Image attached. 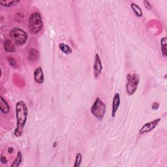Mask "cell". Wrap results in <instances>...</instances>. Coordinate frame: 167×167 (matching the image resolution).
Returning <instances> with one entry per match:
<instances>
[{"label": "cell", "mask_w": 167, "mask_h": 167, "mask_svg": "<svg viewBox=\"0 0 167 167\" xmlns=\"http://www.w3.org/2000/svg\"><path fill=\"white\" fill-rule=\"evenodd\" d=\"M39 54L37 50L34 49H29L28 52V58L30 61L33 62L39 59Z\"/></svg>", "instance_id": "cell-12"}, {"label": "cell", "mask_w": 167, "mask_h": 167, "mask_svg": "<svg viewBox=\"0 0 167 167\" xmlns=\"http://www.w3.org/2000/svg\"><path fill=\"white\" fill-rule=\"evenodd\" d=\"M3 48L5 51L8 52V53H14L16 50L13 42L9 39H7L4 41Z\"/></svg>", "instance_id": "cell-11"}, {"label": "cell", "mask_w": 167, "mask_h": 167, "mask_svg": "<svg viewBox=\"0 0 167 167\" xmlns=\"http://www.w3.org/2000/svg\"><path fill=\"white\" fill-rule=\"evenodd\" d=\"M151 108H152V109L154 110V111H155V110H157L159 108V103H157V102L153 103L152 106H151Z\"/></svg>", "instance_id": "cell-22"}, {"label": "cell", "mask_w": 167, "mask_h": 167, "mask_svg": "<svg viewBox=\"0 0 167 167\" xmlns=\"http://www.w3.org/2000/svg\"><path fill=\"white\" fill-rule=\"evenodd\" d=\"M43 26L41 15L38 12H35L29 16L28 20V28L33 35L38 34Z\"/></svg>", "instance_id": "cell-2"}, {"label": "cell", "mask_w": 167, "mask_h": 167, "mask_svg": "<svg viewBox=\"0 0 167 167\" xmlns=\"http://www.w3.org/2000/svg\"><path fill=\"white\" fill-rule=\"evenodd\" d=\"M59 48H60V50L63 52V53L65 54H67V55L71 54L72 52V50L71 47L69 45H67V44L64 43H60Z\"/></svg>", "instance_id": "cell-14"}, {"label": "cell", "mask_w": 167, "mask_h": 167, "mask_svg": "<svg viewBox=\"0 0 167 167\" xmlns=\"http://www.w3.org/2000/svg\"><path fill=\"white\" fill-rule=\"evenodd\" d=\"M140 82L139 75L137 73L133 75L128 74L127 76V83L125 88L128 95L131 96L137 90Z\"/></svg>", "instance_id": "cell-5"}, {"label": "cell", "mask_w": 167, "mask_h": 167, "mask_svg": "<svg viewBox=\"0 0 167 167\" xmlns=\"http://www.w3.org/2000/svg\"><path fill=\"white\" fill-rule=\"evenodd\" d=\"M28 116V108L27 104L23 101H19L16 104V118L17 127L14 134L17 137L22 136L23 129L25 127Z\"/></svg>", "instance_id": "cell-1"}, {"label": "cell", "mask_w": 167, "mask_h": 167, "mask_svg": "<svg viewBox=\"0 0 167 167\" xmlns=\"http://www.w3.org/2000/svg\"><path fill=\"white\" fill-rule=\"evenodd\" d=\"M22 153L20 152V151H18L17 157L14 159V161H13V164L11 165V167H18L20 166V165L22 163Z\"/></svg>", "instance_id": "cell-17"}, {"label": "cell", "mask_w": 167, "mask_h": 167, "mask_svg": "<svg viewBox=\"0 0 167 167\" xmlns=\"http://www.w3.org/2000/svg\"><path fill=\"white\" fill-rule=\"evenodd\" d=\"M161 118H159L153 120V121L144 124L143 126L140 129L138 133L140 134H144L152 131V130H154L157 127V126L158 124L161 122Z\"/></svg>", "instance_id": "cell-6"}, {"label": "cell", "mask_w": 167, "mask_h": 167, "mask_svg": "<svg viewBox=\"0 0 167 167\" xmlns=\"http://www.w3.org/2000/svg\"><path fill=\"white\" fill-rule=\"evenodd\" d=\"M82 160V155L80 153H78L76 155V159L75 162L74 164L75 167H79L81 165V162Z\"/></svg>", "instance_id": "cell-18"}, {"label": "cell", "mask_w": 167, "mask_h": 167, "mask_svg": "<svg viewBox=\"0 0 167 167\" xmlns=\"http://www.w3.org/2000/svg\"><path fill=\"white\" fill-rule=\"evenodd\" d=\"M33 78L35 82H37L39 84H41L44 82L45 76L43 74V71L41 67H38L36 68L33 72Z\"/></svg>", "instance_id": "cell-8"}, {"label": "cell", "mask_w": 167, "mask_h": 167, "mask_svg": "<svg viewBox=\"0 0 167 167\" xmlns=\"http://www.w3.org/2000/svg\"><path fill=\"white\" fill-rule=\"evenodd\" d=\"M107 106L100 98L97 97L91 107V113L99 121H101L106 114Z\"/></svg>", "instance_id": "cell-3"}, {"label": "cell", "mask_w": 167, "mask_h": 167, "mask_svg": "<svg viewBox=\"0 0 167 167\" xmlns=\"http://www.w3.org/2000/svg\"><path fill=\"white\" fill-rule=\"evenodd\" d=\"M120 95L119 93H116L114 95L112 100V117L114 118L120 105Z\"/></svg>", "instance_id": "cell-9"}, {"label": "cell", "mask_w": 167, "mask_h": 167, "mask_svg": "<svg viewBox=\"0 0 167 167\" xmlns=\"http://www.w3.org/2000/svg\"><path fill=\"white\" fill-rule=\"evenodd\" d=\"M0 110L3 114H8L10 112V107L8 103L5 101L3 96L0 97Z\"/></svg>", "instance_id": "cell-10"}, {"label": "cell", "mask_w": 167, "mask_h": 167, "mask_svg": "<svg viewBox=\"0 0 167 167\" xmlns=\"http://www.w3.org/2000/svg\"><path fill=\"white\" fill-rule=\"evenodd\" d=\"M102 70H103V64H102L101 57L98 54H96L95 56V61H94V64L93 66V75L95 78H97L99 76H100Z\"/></svg>", "instance_id": "cell-7"}, {"label": "cell", "mask_w": 167, "mask_h": 167, "mask_svg": "<svg viewBox=\"0 0 167 167\" xmlns=\"http://www.w3.org/2000/svg\"><path fill=\"white\" fill-rule=\"evenodd\" d=\"M13 151H14V148H13V147H10V148H9V149H8V152H9V153H12Z\"/></svg>", "instance_id": "cell-23"}, {"label": "cell", "mask_w": 167, "mask_h": 167, "mask_svg": "<svg viewBox=\"0 0 167 167\" xmlns=\"http://www.w3.org/2000/svg\"><path fill=\"white\" fill-rule=\"evenodd\" d=\"M144 3V7L146 9L148 10H151V9H152V7H151V5L150 4V3L148 2V1H146V0H145V1L143 2Z\"/></svg>", "instance_id": "cell-20"}, {"label": "cell", "mask_w": 167, "mask_h": 167, "mask_svg": "<svg viewBox=\"0 0 167 167\" xmlns=\"http://www.w3.org/2000/svg\"><path fill=\"white\" fill-rule=\"evenodd\" d=\"M0 161L2 164H7V159L3 155H0Z\"/></svg>", "instance_id": "cell-21"}, {"label": "cell", "mask_w": 167, "mask_h": 167, "mask_svg": "<svg viewBox=\"0 0 167 167\" xmlns=\"http://www.w3.org/2000/svg\"><path fill=\"white\" fill-rule=\"evenodd\" d=\"M19 2V0H2V1H0V4L3 7H10L16 5Z\"/></svg>", "instance_id": "cell-16"}, {"label": "cell", "mask_w": 167, "mask_h": 167, "mask_svg": "<svg viewBox=\"0 0 167 167\" xmlns=\"http://www.w3.org/2000/svg\"><path fill=\"white\" fill-rule=\"evenodd\" d=\"M10 35L17 46L25 45L28 38V33L24 29L18 28H14L10 31Z\"/></svg>", "instance_id": "cell-4"}, {"label": "cell", "mask_w": 167, "mask_h": 167, "mask_svg": "<svg viewBox=\"0 0 167 167\" xmlns=\"http://www.w3.org/2000/svg\"><path fill=\"white\" fill-rule=\"evenodd\" d=\"M130 7H131L133 13L134 14L137 16V17H142V10L141 9V8L138 6L137 4H136L134 3H132L130 4Z\"/></svg>", "instance_id": "cell-13"}, {"label": "cell", "mask_w": 167, "mask_h": 167, "mask_svg": "<svg viewBox=\"0 0 167 167\" xmlns=\"http://www.w3.org/2000/svg\"><path fill=\"white\" fill-rule=\"evenodd\" d=\"M9 64L10 66H12L13 67H18V63L14 58H13V57L11 56H9L7 58Z\"/></svg>", "instance_id": "cell-19"}, {"label": "cell", "mask_w": 167, "mask_h": 167, "mask_svg": "<svg viewBox=\"0 0 167 167\" xmlns=\"http://www.w3.org/2000/svg\"><path fill=\"white\" fill-rule=\"evenodd\" d=\"M166 43H167V39L166 37H163L161 39V50L162 52V56H163L164 57H166L167 56Z\"/></svg>", "instance_id": "cell-15"}]
</instances>
